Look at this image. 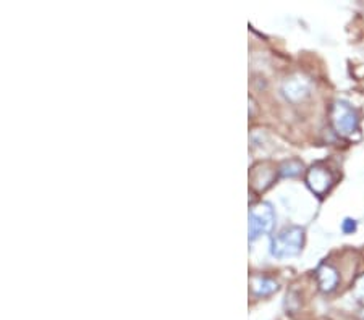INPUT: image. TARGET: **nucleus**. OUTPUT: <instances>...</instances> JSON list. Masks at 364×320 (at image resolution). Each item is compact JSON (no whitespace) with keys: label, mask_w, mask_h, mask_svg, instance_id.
Returning <instances> with one entry per match:
<instances>
[{"label":"nucleus","mask_w":364,"mask_h":320,"mask_svg":"<svg viewBox=\"0 0 364 320\" xmlns=\"http://www.w3.org/2000/svg\"><path fill=\"white\" fill-rule=\"evenodd\" d=\"M304 231L298 226H290V228L282 230L272 241V254L279 259L293 258L303 248Z\"/></svg>","instance_id":"obj_1"},{"label":"nucleus","mask_w":364,"mask_h":320,"mask_svg":"<svg viewBox=\"0 0 364 320\" xmlns=\"http://www.w3.org/2000/svg\"><path fill=\"white\" fill-rule=\"evenodd\" d=\"M274 226V211L266 202L257 204L251 209L250 214V238L256 240L257 236L266 235Z\"/></svg>","instance_id":"obj_2"},{"label":"nucleus","mask_w":364,"mask_h":320,"mask_svg":"<svg viewBox=\"0 0 364 320\" xmlns=\"http://www.w3.org/2000/svg\"><path fill=\"white\" fill-rule=\"evenodd\" d=\"M332 123L338 135L350 136L358 128V115L348 104L337 102L332 109Z\"/></svg>","instance_id":"obj_3"},{"label":"nucleus","mask_w":364,"mask_h":320,"mask_svg":"<svg viewBox=\"0 0 364 320\" xmlns=\"http://www.w3.org/2000/svg\"><path fill=\"white\" fill-rule=\"evenodd\" d=\"M306 182L308 186L311 188L313 193H316L318 196L326 194L328 188H331L332 183H333V178L331 172L327 170V168L321 167V165H316L311 168L306 175Z\"/></svg>","instance_id":"obj_4"},{"label":"nucleus","mask_w":364,"mask_h":320,"mask_svg":"<svg viewBox=\"0 0 364 320\" xmlns=\"http://www.w3.org/2000/svg\"><path fill=\"white\" fill-rule=\"evenodd\" d=\"M311 84L306 78L299 77V75H295V77L289 78L284 83V94L287 99H290L293 102L301 101V99L306 97L309 94Z\"/></svg>","instance_id":"obj_5"},{"label":"nucleus","mask_w":364,"mask_h":320,"mask_svg":"<svg viewBox=\"0 0 364 320\" xmlns=\"http://www.w3.org/2000/svg\"><path fill=\"white\" fill-rule=\"evenodd\" d=\"M318 283L321 291L324 293H331V291L336 289L338 283V273L333 267L322 264L318 269Z\"/></svg>","instance_id":"obj_6"},{"label":"nucleus","mask_w":364,"mask_h":320,"mask_svg":"<svg viewBox=\"0 0 364 320\" xmlns=\"http://www.w3.org/2000/svg\"><path fill=\"white\" fill-rule=\"evenodd\" d=\"M277 283L271 278L266 277H255L251 280V289L256 296H269L272 294L274 291H277Z\"/></svg>","instance_id":"obj_7"},{"label":"nucleus","mask_w":364,"mask_h":320,"mask_svg":"<svg viewBox=\"0 0 364 320\" xmlns=\"http://www.w3.org/2000/svg\"><path fill=\"white\" fill-rule=\"evenodd\" d=\"M301 168H303V165L299 164V162L289 160L280 167V173L284 175V177H296V175L301 172Z\"/></svg>","instance_id":"obj_8"},{"label":"nucleus","mask_w":364,"mask_h":320,"mask_svg":"<svg viewBox=\"0 0 364 320\" xmlns=\"http://www.w3.org/2000/svg\"><path fill=\"white\" fill-rule=\"evenodd\" d=\"M353 294H355V298H356L358 301L364 302V275H361V277L356 280Z\"/></svg>","instance_id":"obj_9"},{"label":"nucleus","mask_w":364,"mask_h":320,"mask_svg":"<svg viewBox=\"0 0 364 320\" xmlns=\"http://www.w3.org/2000/svg\"><path fill=\"white\" fill-rule=\"evenodd\" d=\"M342 230L345 233H353L356 230V222L351 219H345V222L342 224Z\"/></svg>","instance_id":"obj_10"},{"label":"nucleus","mask_w":364,"mask_h":320,"mask_svg":"<svg viewBox=\"0 0 364 320\" xmlns=\"http://www.w3.org/2000/svg\"><path fill=\"white\" fill-rule=\"evenodd\" d=\"M361 317H363V320H364V309H363V312H361Z\"/></svg>","instance_id":"obj_11"}]
</instances>
